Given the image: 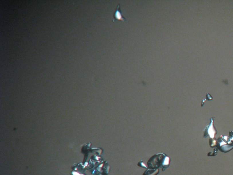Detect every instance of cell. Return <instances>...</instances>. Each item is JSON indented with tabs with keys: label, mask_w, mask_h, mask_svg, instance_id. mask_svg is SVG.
Segmentation results:
<instances>
[{
	"label": "cell",
	"mask_w": 233,
	"mask_h": 175,
	"mask_svg": "<svg viewBox=\"0 0 233 175\" xmlns=\"http://www.w3.org/2000/svg\"><path fill=\"white\" fill-rule=\"evenodd\" d=\"M113 22H114L116 20H119L122 21L126 22L127 19L124 18L122 15L121 10L120 4H118L117 7H116V10L113 13Z\"/></svg>",
	"instance_id": "obj_1"
},
{
	"label": "cell",
	"mask_w": 233,
	"mask_h": 175,
	"mask_svg": "<svg viewBox=\"0 0 233 175\" xmlns=\"http://www.w3.org/2000/svg\"><path fill=\"white\" fill-rule=\"evenodd\" d=\"M158 172H159V170H158L147 171L145 172L143 175H156L158 173Z\"/></svg>",
	"instance_id": "obj_2"
}]
</instances>
